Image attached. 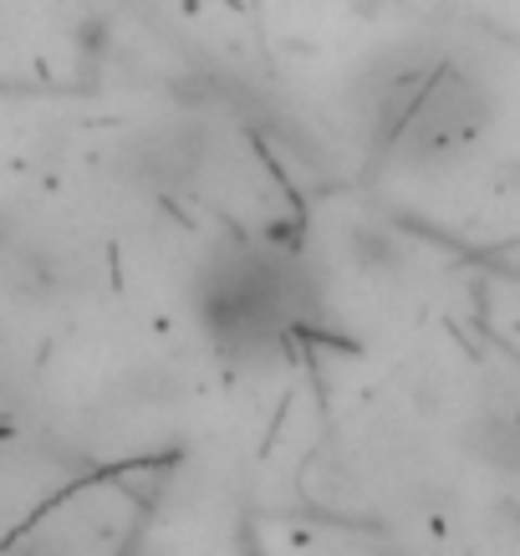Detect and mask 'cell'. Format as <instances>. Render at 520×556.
<instances>
[{
	"mask_svg": "<svg viewBox=\"0 0 520 556\" xmlns=\"http://www.w3.org/2000/svg\"><path fill=\"white\" fill-rule=\"evenodd\" d=\"M296 296H302V281L281 255L236 251L210 270L204 317L230 348H270L296 317Z\"/></svg>",
	"mask_w": 520,
	"mask_h": 556,
	"instance_id": "cell-1",
	"label": "cell"
}]
</instances>
